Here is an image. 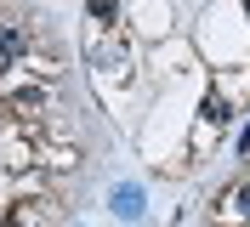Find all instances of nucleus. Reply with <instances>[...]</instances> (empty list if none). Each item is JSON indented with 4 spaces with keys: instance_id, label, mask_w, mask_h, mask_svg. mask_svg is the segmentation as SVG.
Instances as JSON below:
<instances>
[{
    "instance_id": "obj_1",
    "label": "nucleus",
    "mask_w": 250,
    "mask_h": 227,
    "mask_svg": "<svg viewBox=\"0 0 250 227\" xmlns=\"http://www.w3.org/2000/svg\"><path fill=\"white\" fill-rule=\"evenodd\" d=\"M23 45H29L23 23H0V74H6V68H12L17 57H23Z\"/></svg>"
},
{
    "instance_id": "obj_2",
    "label": "nucleus",
    "mask_w": 250,
    "mask_h": 227,
    "mask_svg": "<svg viewBox=\"0 0 250 227\" xmlns=\"http://www.w3.org/2000/svg\"><path fill=\"white\" fill-rule=\"evenodd\" d=\"M114 205H120L125 222H137V216H142V193H137V187H120V193H114Z\"/></svg>"
},
{
    "instance_id": "obj_3",
    "label": "nucleus",
    "mask_w": 250,
    "mask_h": 227,
    "mask_svg": "<svg viewBox=\"0 0 250 227\" xmlns=\"http://www.w3.org/2000/svg\"><path fill=\"white\" fill-rule=\"evenodd\" d=\"M85 12H91L97 23H114V12H120V0H85Z\"/></svg>"
},
{
    "instance_id": "obj_4",
    "label": "nucleus",
    "mask_w": 250,
    "mask_h": 227,
    "mask_svg": "<svg viewBox=\"0 0 250 227\" xmlns=\"http://www.w3.org/2000/svg\"><path fill=\"white\" fill-rule=\"evenodd\" d=\"M233 205H239V210L250 216V182H245V187H239V193H233Z\"/></svg>"
},
{
    "instance_id": "obj_5",
    "label": "nucleus",
    "mask_w": 250,
    "mask_h": 227,
    "mask_svg": "<svg viewBox=\"0 0 250 227\" xmlns=\"http://www.w3.org/2000/svg\"><path fill=\"white\" fill-rule=\"evenodd\" d=\"M0 227H23V222H17V216H6V222H0Z\"/></svg>"
}]
</instances>
